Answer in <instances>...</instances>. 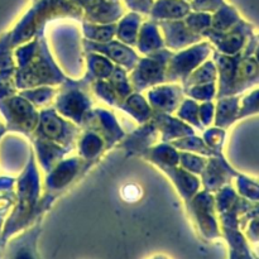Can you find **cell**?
I'll use <instances>...</instances> for the list:
<instances>
[{
	"label": "cell",
	"mask_w": 259,
	"mask_h": 259,
	"mask_svg": "<svg viewBox=\"0 0 259 259\" xmlns=\"http://www.w3.org/2000/svg\"><path fill=\"white\" fill-rule=\"evenodd\" d=\"M222 5H224V0H194L192 2V7L199 10H215L219 9Z\"/></svg>",
	"instance_id": "8"
},
{
	"label": "cell",
	"mask_w": 259,
	"mask_h": 259,
	"mask_svg": "<svg viewBox=\"0 0 259 259\" xmlns=\"http://www.w3.org/2000/svg\"><path fill=\"white\" fill-rule=\"evenodd\" d=\"M37 235V230H30L13 239L3 250L0 259H39L35 250Z\"/></svg>",
	"instance_id": "1"
},
{
	"label": "cell",
	"mask_w": 259,
	"mask_h": 259,
	"mask_svg": "<svg viewBox=\"0 0 259 259\" xmlns=\"http://www.w3.org/2000/svg\"><path fill=\"white\" fill-rule=\"evenodd\" d=\"M77 4L82 5L91 15L98 18H114L120 12V5L118 2L110 0H73Z\"/></svg>",
	"instance_id": "3"
},
{
	"label": "cell",
	"mask_w": 259,
	"mask_h": 259,
	"mask_svg": "<svg viewBox=\"0 0 259 259\" xmlns=\"http://www.w3.org/2000/svg\"><path fill=\"white\" fill-rule=\"evenodd\" d=\"M255 85H259V65L255 57L252 55H245L240 58L238 66L234 94L242 93Z\"/></svg>",
	"instance_id": "2"
},
{
	"label": "cell",
	"mask_w": 259,
	"mask_h": 259,
	"mask_svg": "<svg viewBox=\"0 0 259 259\" xmlns=\"http://www.w3.org/2000/svg\"><path fill=\"white\" fill-rule=\"evenodd\" d=\"M189 10L190 5L185 0H158L153 5V14L157 17H182Z\"/></svg>",
	"instance_id": "4"
},
{
	"label": "cell",
	"mask_w": 259,
	"mask_h": 259,
	"mask_svg": "<svg viewBox=\"0 0 259 259\" xmlns=\"http://www.w3.org/2000/svg\"><path fill=\"white\" fill-rule=\"evenodd\" d=\"M253 257H254V259H259V257L257 254H253Z\"/></svg>",
	"instance_id": "12"
},
{
	"label": "cell",
	"mask_w": 259,
	"mask_h": 259,
	"mask_svg": "<svg viewBox=\"0 0 259 259\" xmlns=\"http://www.w3.org/2000/svg\"><path fill=\"white\" fill-rule=\"evenodd\" d=\"M259 114V89L252 91L243 99L242 108L239 109V119Z\"/></svg>",
	"instance_id": "7"
},
{
	"label": "cell",
	"mask_w": 259,
	"mask_h": 259,
	"mask_svg": "<svg viewBox=\"0 0 259 259\" xmlns=\"http://www.w3.org/2000/svg\"><path fill=\"white\" fill-rule=\"evenodd\" d=\"M125 3L129 7L133 8V9L142 10V12H148L153 0H125Z\"/></svg>",
	"instance_id": "10"
},
{
	"label": "cell",
	"mask_w": 259,
	"mask_h": 259,
	"mask_svg": "<svg viewBox=\"0 0 259 259\" xmlns=\"http://www.w3.org/2000/svg\"><path fill=\"white\" fill-rule=\"evenodd\" d=\"M227 237L230 245H232L230 259H254L252 252L249 250V247H248L247 240L239 230L228 229Z\"/></svg>",
	"instance_id": "5"
},
{
	"label": "cell",
	"mask_w": 259,
	"mask_h": 259,
	"mask_svg": "<svg viewBox=\"0 0 259 259\" xmlns=\"http://www.w3.org/2000/svg\"><path fill=\"white\" fill-rule=\"evenodd\" d=\"M110 2H118V0H110Z\"/></svg>",
	"instance_id": "13"
},
{
	"label": "cell",
	"mask_w": 259,
	"mask_h": 259,
	"mask_svg": "<svg viewBox=\"0 0 259 259\" xmlns=\"http://www.w3.org/2000/svg\"><path fill=\"white\" fill-rule=\"evenodd\" d=\"M247 238L253 243H259V217L250 220L247 230Z\"/></svg>",
	"instance_id": "9"
},
{
	"label": "cell",
	"mask_w": 259,
	"mask_h": 259,
	"mask_svg": "<svg viewBox=\"0 0 259 259\" xmlns=\"http://www.w3.org/2000/svg\"><path fill=\"white\" fill-rule=\"evenodd\" d=\"M238 189L240 195L250 202H259V181L245 176H239Z\"/></svg>",
	"instance_id": "6"
},
{
	"label": "cell",
	"mask_w": 259,
	"mask_h": 259,
	"mask_svg": "<svg viewBox=\"0 0 259 259\" xmlns=\"http://www.w3.org/2000/svg\"><path fill=\"white\" fill-rule=\"evenodd\" d=\"M254 55H255V60H257V62H258V65H259V45L257 46V48H255Z\"/></svg>",
	"instance_id": "11"
}]
</instances>
